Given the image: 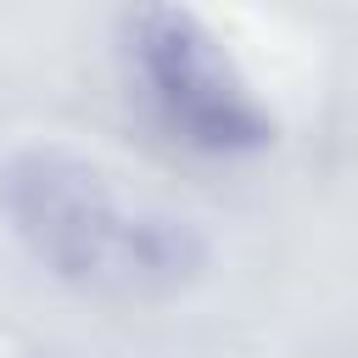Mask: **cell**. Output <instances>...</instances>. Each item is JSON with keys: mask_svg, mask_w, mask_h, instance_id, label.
Listing matches in <instances>:
<instances>
[{"mask_svg": "<svg viewBox=\"0 0 358 358\" xmlns=\"http://www.w3.org/2000/svg\"><path fill=\"white\" fill-rule=\"evenodd\" d=\"M0 218L45 274L123 308L185 296L213 257L196 218L56 140L17 145L0 162Z\"/></svg>", "mask_w": 358, "mask_h": 358, "instance_id": "cell-1", "label": "cell"}, {"mask_svg": "<svg viewBox=\"0 0 358 358\" xmlns=\"http://www.w3.org/2000/svg\"><path fill=\"white\" fill-rule=\"evenodd\" d=\"M129 90L151 123L201 157H252L280 140V123L224 34L190 6H134L117 17Z\"/></svg>", "mask_w": 358, "mask_h": 358, "instance_id": "cell-2", "label": "cell"}]
</instances>
